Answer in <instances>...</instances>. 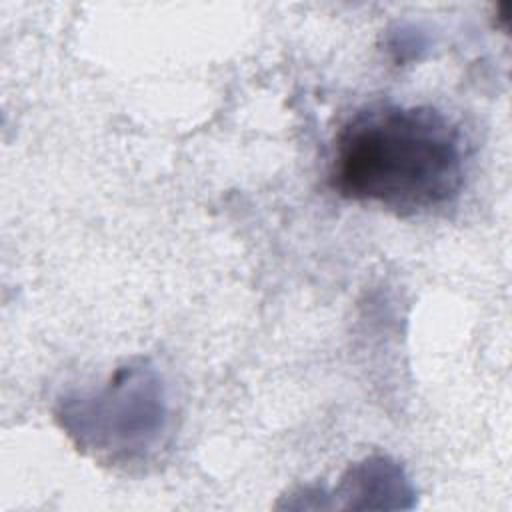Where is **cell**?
Returning <instances> with one entry per match:
<instances>
[{
    "label": "cell",
    "mask_w": 512,
    "mask_h": 512,
    "mask_svg": "<svg viewBox=\"0 0 512 512\" xmlns=\"http://www.w3.org/2000/svg\"><path fill=\"white\" fill-rule=\"evenodd\" d=\"M466 160V138L442 110L374 102L340 126L328 178L342 198L414 216L458 198Z\"/></svg>",
    "instance_id": "1"
},
{
    "label": "cell",
    "mask_w": 512,
    "mask_h": 512,
    "mask_svg": "<svg viewBox=\"0 0 512 512\" xmlns=\"http://www.w3.org/2000/svg\"><path fill=\"white\" fill-rule=\"evenodd\" d=\"M56 420L70 440L96 460H146L162 446L168 430L164 382L148 360H130L100 388L64 396Z\"/></svg>",
    "instance_id": "2"
}]
</instances>
